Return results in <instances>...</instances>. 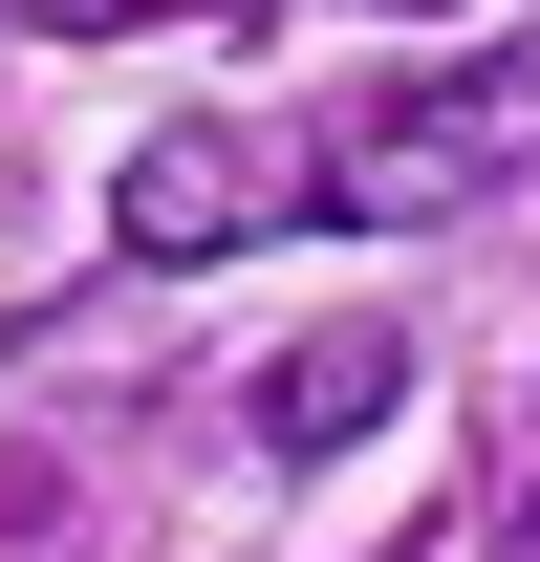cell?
I'll return each instance as SVG.
<instances>
[{
  "label": "cell",
  "mask_w": 540,
  "mask_h": 562,
  "mask_svg": "<svg viewBox=\"0 0 540 562\" xmlns=\"http://www.w3.org/2000/svg\"><path fill=\"white\" fill-rule=\"evenodd\" d=\"M519 173H540V44L410 66V87H368V109L303 131V216H346V238H432V216L519 195Z\"/></svg>",
  "instance_id": "cell-1"
},
{
  "label": "cell",
  "mask_w": 540,
  "mask_h": 562,
  "mask_svg": "<svg viewBox=\"0 0 540 562\" xmlns=\"http://www.w3.org/2000/svg\"><path fill=\"white\" fill-rule=\"evenodd\" d=\"M281 216H303V131H260V109H173V131H131V173H109V238H131V260H238Z\"/></svg>",
  "instance_id": "cell-2"
},
{
  "label": "cell",
  "mask_w": 540,
  "mask_h": 562,
  "mask_svg": "<svg viewBox=\"0 0 540 562\" xmlns=\"http://www.w3.org/2000/svg\"><path fill=\"white\" fill-rule=\"evenodd\" d=\"M390 325H325V347H281L260 368V390H238V432H260V454H346V432H368V412H390Z\"/></svg>",
  "instance_id": "cell-3"
},
{
  "label": "cell",
  "mask_w": 540,
  "mask_h": 562,
  "mask_svg": "<svg viewBox=\"0 0 540 562\" xmlns=\"http://www.w3.org/2000/svg\"><path fill=\"white\" fill-rule=\"evenodd\" d=\"M497 562H540V390H519V476H497Z\"/></svg>",
  "instance_id": "cell-4"
}]
</instances>
